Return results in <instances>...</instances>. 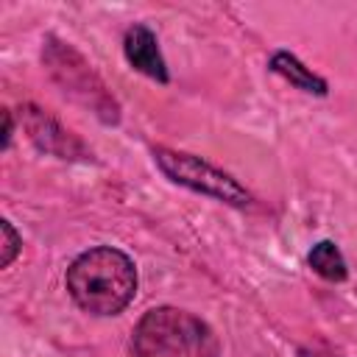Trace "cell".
Here are the masks:
<instances>
[{
	"instance_id": "9",
	"label": "cell",
	"mask_w": 357,
	"mask_h": 357,
	"mask_svg": "<svg viewBox=\"0 0 357 357\" xmlns=\"http://www.w3.org/2000/svg\"><path fill=\"white\" fill-rule=\"evenodd\" d=\"M3 234H6V251H3V268H6V265H11V259L20 251V237H17V231L11 229L8 220H3Z\"/></svg>"
},
{
	"instance_id": "3",
	"label": "cell",
	"mask_w": 357,
	"mask_h": 357,
	"mask_svg": "<svg viewBox=\"0 0 357 357\" xmlns=\"http://www.w3.org/2000/svg\"><path fill=\"white\" fill-rule=\"evenodd\" d=\"M153 162L170 181L184 184L201 195H209V198L231 204V206H248V201H251L248 190L237 178H231L229 173L212 167L209 162H204L198 156L167 151V148H153Z\"/></svg>"
},
{
	"instance_id": "2",
	"label": "cell",
	"mask_w": 357,
	"mask_h": 357,
	"mask_svg": "<svg viewBox=\"0 0 357 357\" xmlns=\"http://www.w3.org/2000/svg\"><path fill=\"white\" fill-rule=\"evenodd\" d=\"M134 357H220L218 335L178 307L148 310L131 335Z\"/></svg>"
},
{
	"instance_id": "6",
	"label": "cell",
	"mask_w": 357,
	"mask_h": 357,
	"mask_svg": "<svg viewBox=\"0 0 357 357\" xmlns=\"http://www.w3.org/2000/svg\"><path fill=\"white\" fill-rule=\"evenodd\" d=\"M271 70L279 73L282 78H287L293 86H298L301 92H310V95H326V81L321 75H315L310 67H304L293 53L287 50H279L271 56Z\"/></svg>"
},
{
	"instance_id": "5",
	"label": "cell",
	"mask_w": 357,
	"mask_h": 357,
	"mask_svg": "<svg viewBox=\"0 0 357 357\" xmlns=\"http://www.w3.org/2000/svg\"><path fill=\"white\" fill-rule=\"evenodd\" d=\"M123 53L128 59V64L134 70H139L142 75L159 81V84H167V67H165V59H162V50H159V42L153 36V31L148 25H131L126 31V39H123Z\"/></svg>"
},
{
	"instance_id": "8",
	"label": "cell",
	"mask_w": 357,
	"mask_h": 357,
	"mask_svg": "<svg viewBox=\"0 0 357 357\" xmlns=\"http://www.w3.org/2000/svg\"><path fill=\"white\" fill-rule=\"evenodd\" d=\"M307 262H310V268H312L318 276H324L326 282H343V279L349 276L346 259H343L340 248H337L332 240L315 243L312 251H310V257H307Z\"/></svg>"
},
{
	"instance_id": "10",
	"label": "cell",
	"mask_w": 357,
	"mask_h": 357,
	"mask_svg": "<svg viewBox=\"0 0 357 357\" xmlns=\"http://www.w3.org/2000/svg\"><path fill=\"white\" fill-rule=\"evenodd\" d=\"M3 117H6V134H3V145H8V139H11V112L6 109V114H3Z\"/></svg>"
},
{
	"instance_id": "1",
	"label": "cell",
	"mask_w": 357,
	"mask_h": 357,
	"mask_svg": "<svg viewBox=\"0 0 357 357\" xmlns=\"http://www.w3.org/2000/svg\"><path fill=\"white\" fill-rule=\"evenodd\" d=\"M70 298L89 315H117L137 296V268L128 254L98 245L78 254L64 276Z\"/></svg>"
},
{
	"instance_id": "4",
	"label": "cell",
	"mask_w": 357,
	"mask_h": 357,
	"mask_svg": "<svg viewBox=\"0 0 357 357\" xmlns=\"http://www.w3.org/2000/svg\"><path fill=\"white\" fill-rule=\"evenodd\" d=\"M45 61H47L53 78L64 86V92H70L73 98H78L81 103L95 109V114H100L106 123H117V103L109 98L103 81L92 73V67L73 47L50 39L47 50H45Z\"/></svg>"
},
{
	"instance_id": "7",
	"label": "cell",
	"mask_w": 357,
	"mask_h": 357,
	"mask_svg": "<svg viewBox=\"0 0 357 357\" xmlns=\"http://www.w3.org/2000/svg\"><path fill=\"white\" fill-rule=\"evenodd\" d=\"M28 131H31V137H33V142L39 145V148H45V151H50V153H59L61 156V151H59V145H56V139L70 151V153H84V148H81V142L78 139H73L67 131H61L59 128V123L56 120H50L47 114H42L39 109H31V117H28Z\"/></svg>"
}]
</instances>
